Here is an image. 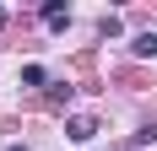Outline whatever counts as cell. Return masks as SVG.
<instances>
[{"instance_id": "1", "label": "cell", "mask_w": 157, "mask_h": 151, "mask_svg": "<svg viewBox=\"0 0 157 151\" xmlns=\"http://www.w3.org/2000/svg\"><path fill=\"white\" fill-rule=\"evenodd\" d=\"M44 22H49L54 32H65V27H71V11H65L60 0H49V6H44Z\"/></svg>"}, {"instance_id": "2", "label": "cell", "mask_w": 157, "mask_h": 151, "mask_svg": "<svg viewBox=\"0 0 157 151\" xmlns=\"http://www.w3.org/2000/svg\"><path fill=\"white\" fill-rule=\"evenodd\" d=\"M65 135H71V140H92V135H98V124L87 119V113H76V119L65 124Z\"/></svg>"}, {"instance_id": "3", "label": "cell", "mask_w": 157, "mask_h": 151, "mask_svg": "<svg viewBox=\"0 0 157 151\" xmlns=\"http://www.w3.org/2000/svg\"><path fill=\"white\" fill-rule=\"evenodd\" d=\"M130 54H136V60H157V32H141V38L130 43Z\"/></svg>"}, {"instance_id": "4", "label": "cell", "mask_w": 157, "mask_h": 151, "mask_svg": "<svg viewBox=\"0 0 157 151\" xmlns=\"http://www.w3.org/2000/svg\"><path fill=\"white\" fill-rule=\"evenodd\" d=\"M22 81H27V87H44L49 76H44V65H22Z\"/></svg>"}, {"instance_id": "5", "label": "cell", "mask_w": 157, "mask_h": 151, "mask_svg": "<svg viewBox=\"0 0 157 151\" xmlns=\"http://www.w3.org/2000/svg\"><path fill=\"white\" fill-rule=\"evenodd\" d=\"M6 151H27V146H6Z\"/></svg>"}]
</instances>
